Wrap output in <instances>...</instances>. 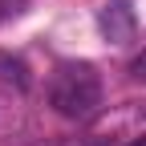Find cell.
Returning <instances> with one entry per match:
<instances>
[{
    "mask_svg": "<svg viewBox=\"0 0 146 146\" xmlns=\"http://www.w3.org/2000/svg\"><path fill=\"white\" fill-rule=\"evenodd\" d=\"M49 106L61 118H89L102 106V77L94 65H61L49 81Z\"/></svg>",
    "mask_w": 146,
    "mask_h": 146,
    "instance_id": "6da1fadb",
    "label": "cell"
},
{
    "mask_svg": "<svg viewBox=\"0 0 146 146\" xmlns=\"http://www.w3.org/2000/svg\"><path fill=\"white\" fill-rule=\"evenodd\" d=\"M98 29L110 45H126V41H134V8H130V0H106L102 12H98Z\"/></svg>",
    "mask_w": 146,
    "mask_h": 146,
    "instance_id": "7a4b0ae2",
    "label": "cell"
},
{
    "mask_svg": "<svg viewBox=\"0 0 146 146\" xmlns=\"http://www.w3.org/2000/svg\"><path fill=\"white\" fill-rule=\"evenodd\" d=\"M130 77H134V81H146V49L130 61Z\"/></svg>",
    "mask_w": 146,
    "mask_h": 146,
    "instance_id": "3957f363",
    "label": "cell"
},
{
    "mask_svg": "<svg viewBox=\"0 0 146 146\" xmlns=\"http://www.w3.org/2000/svg\"><path fill=\"white\" fill-rule=\"evenodd\" d=\"M130 146H146V134H142V138H138V142H130Z\"/></svg>",
    "mask_w": 146,
    "mask_h": 146,
    "instance_id": "277c9868",
    "label": "cell"
}]
</instances>
